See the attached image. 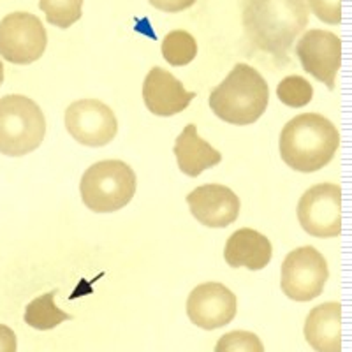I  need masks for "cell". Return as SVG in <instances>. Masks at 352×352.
Returning <instances> with one entry per match:
<instances>
[{"label": "cell", "instance_id": "obj_14", "mask_svg": "<svg viewBox=\"0 0 352 352\" xmlns=\"http://www.w3.org/2000/svg\"><path fill=\"white\" fill-rule=\"evenodd\" d=\"M305 338L317 352H342V305L329 301L312 308L305 322Z\"/></svg>", "mask_w": 352, "mask_h": 352}, {"label": "cell", "instance_id": "obj_3", "mask_svg": "<svg viewBox=\"0 0 352 352\" xmlns=\"http://www.w3.org/2000/svg\"><path fill=\"white\" fill-rule=\"evenodd\" d=\"M270 88L259 71L236 64L224 81L210 94V108L220 120L232 125L257 122L268 108Z\"/></svg>", "mask_w": 352, "mask_h": 352}, {"label": "cell", "instance_id": "obj_12", "mask_svg": "<svg viewBox=\"0 0 352 352\" xmlns=\"http://www.w3.org/2000/svg\"><path fill=\"white\" fill-rule=\"evenodd\" d=\"M194 219L206 228H228L238 219L240 197L226 185L208 184L194 188L187 196Z\"/></svg>", "mask_w": 352, "mask_h": 352}, {"label": "cell", "instance_id": "obj_7", "mask_svg": "<svg viewBox=\"0 0 352 352\" xmlns=\"http://www.w3.org/2000/svg\"><path fill=\"white\" fill-rule=\"evenodd\" d=\"M329 270L324 256L314 247H300L287 254L282 264L280 287L294 301H310L319 296L328 282Z\"/></svg>", "mask_w": 352, "mask_h": 352}, {"label": "cell", "instance_id": "obj_17", "mask_svg": "<svg viewBox=\"0 0 352 352\" xmlns=\"http://www.w3.org/2000/svg\"><path fill=\"white\" fill-rule=\"evenodd\" d=\"M56 291L46 292L43 296L36 298L25 308V322L32 326L39 331H48V329L56 328L58 324L71 319V316L62 312L60 308L55 305Z\"/></svg>", "mask_w": 352, "mask_h": 352}, {"label": "cell", "instance_id": "obj_6", "mask_svg": "<svg viewBox=\"0 0 352 352\" xmlns=\"http://www.w3.org/2000/svg\"><path fill=\"white\" fill-rule=\"evenodd\" d=\"M46 44V28L32 12H11L0 21V55L11 64H32L43 56Z\"/></svg>", "mask_w": 352, "mask_h": 352}, {"label": "cell", "instance_id": "obj_15", "mask_svg": "<svg viewBox=\"0 0 352 352\" xmlns=\"http://www.w3.org/2000/svg\"><path fill=\"white\" fill-rule=\"evenodd\" d=\"M272 256L273 247L268 238L248 228L231 234L224 248V259L231 268H248L252 272L268 266Z\"/></svg>", "mask_w": 352, "mask_h": 352}, {"label": "cell", "instance_id": "obj_11", "mask_svg": "<svg viewBox=\"0 0 352 352\" xmlns=\"http://www.w3.org/2000/svg\"><path fill=\"white\" fill-rule=\"evenodd\" d=\"M236 296L231 289L219 282L197 285L188 294L187 316L192 324L206 331L229 324L236 316Z\"/></svg>", "mask_w": 352, "mask_h": 352}, {"label": "cell", "instance_id": "obj_13", "mask_svg": "<svg viewBox=\"0 0 352 352\" xmlns=\"http://www.w3.org/2000/svg\"><path fill=\"white\" fill-rule=\"evenodd\" d=\"M194 97L196 92H187L182 81L162 67H153L144 78L143 99L153 115H176L184 111Z\"/></svg>", "mask_w": 352, "mask_h": 352}, {"label": "cell", "instance_id": "obj_23", "mask_svg": "<svg viewBox=\"0 0 352 352\" xmlns=\"http://www.w3.org/2000/svg\"><path fill=\"white\" fill-rule=\"evenodd\" d=\"M153 8L164 12H180L188 9L196 0H148Z\"/></svg>", "mask_w": 352, "mask_h": 352}, {"label": "cell", "instance_id": "obj_18", "mask_svg": "<svg viewBox=\"0 0 352 352\" xmlns=\"http://www.w3.org/2000/svg\"><path fill=\"white\" fill-rule=\"evenodd\" d=\"M197 43L187 30H171L162 41V56L175 67L187 65L196 58Z\"/></svg>", "mask_w": 352, "mask_h": 352}, {"label": "cell", "instance_id": "obj_24", "mask_svg": "<svg viewBox=\"0 0 352 352\" xmlns=\"http://www.w3.org/2000/svg\"><path fill=\"white\" fill-rule=\"evenodd\" d=\"M16 335L9 326L0 324V352H16Z\"/></svg>", "mask_w": 352, "mask_h": 352}, {"label": "cell", "instance_id": "obj_9", "mask_svg": "<svg viewBox=\"0 0 352 352\" xmlns=\"http://www.w3.org/2000/svg\"><path fill=\"white\" fill-rule=\"evenodd\" d=\"M65 129L85 146H104L118 132V122L108 104L97 99H81L65 109Z\"/></svg>", "mask_w": 352, "mask_h": 352}, {"label": "cell", "instance_id": "obj_5", "mask_svg": "<svg viewBox=\"0 0 352 352\" xmlns=\"http://www.w3.org/2000/svg\"><path fill=\"white\" fill-rule=\"evenodd\" d=\"M46 134L43 109L25 96L0 99V153L21 157L39 148Z\"/></svg>", "mask_w": 352, "mask_h": 352}, {"label": "cell", "instance_id": "obj_4", "mask_svg": "<svg viewBox=\"0 0 352 352\" xmlns=\"http://www.w3.org/2000/svg\"><path fill=\"white\" fill-rule=\"evenodd\" d=\"M81 199L96 213L118 212L136 194V175L122 160H100L81 176Z\"/></svg>", "mask_w": 352, "mask_h": 352}, {"label": "cell", "instance_id": "obj_10", "mask_svg": "<svg viewBox=\"0 0 352 352\" xmlns=\"http://www.w3.org/2000/svg\"><path fill=\"white\" fill-rule=\"evenodd\" d=\"M296 55L308 74L335 88L336 72L342 64V41L328 30H310L296 44Z\"/></svg>", "mask_w": 352, "mask_h": 352}, {"label": "cell", "instance_id": "obj_1", "mask_svg": "<svg viewBox=\"0 0 352 352\" xmlns=\"http://www.w3.org/2000/svg\"><path fill=\"white\" fill-rule=\"evenodd\" d=\"M307 23L305 0H243L245 36L276 60L287 62V52Z\"/></svg>", "mask_w": 352, "mask_h": 352}, {"label": "cell", "instance_id": "obj_22", "mask_svg": "<svg viewBox=\"0 0 352 352\" xmlns=\"http://www.w3.org/2000/svg\"><path fill=\"white\" fill-rule=\"evenodd\" d=\"M308 8L320 21L329 25H338L342 21L340 0H307Z\"/></svg>", "mask_w": 352, "mask_h": 352}, {"label": "cell", "instance_id": "obj_21", "mask_svg": "<svg viewBox=\"0 0 352 352\" xmlns=\"http://www.w3.org/2000/svg\"><path fill=\"white\" fill-rule=\"evenodd\" d=\"M215 352H264V345L254 333L231 331L217 342Z\"/></svg>", "mask_w": 352, "mask_h": 352}, {"label": "cell", "instance_id": "obj_20", "mask_svg": "<svg viewBox=\"0 0 352 352\" xmlns=\"http://www.w3.org/2000/svg\"><path fill=\"white\" fill-rule=\"evenodd\" d=\"M276 96L289 108H303L314 97L312 85L301 76H287L276 87Z\"/></svg>", "mask_w": 352, "mask_h": 352}, {"label": "cell", "instance_id": "obj_25", "mask_svg": "<svg viewBox=\"0 0 352 352\" xmlns=\"http://www.w3.org/2000/svg\"><path fill=\"white\" fill-rule=\"evenodd\" d=\"M2 81H4V64L0 62V85H2Z\"/></svg>", "mask_w": 352, "mask_h": 352}, {"label": "cell", "instance_id": "obj_16", "mask_svg": "<svg viewBox=\"0 0 352 352\" xmlns=\"http://www.w3.org/2000/svg\"><path fill=\"white\" fill-rule=\"evenodd\" d=\"M175 155L178 168L187 176H199L204 169L220 164L222 155L210 143L197 134V127L194 124L187 125L176 138Z\"/></svg>", "mask_w": 352, "mask_h": 352}, {"label": "cell", "instance_id": "obj_2", "mask_svg": "<svg viewBox=\"0 0 352 352\" xmlns=\"http://www.w3.org/2000/svg\"><path fill=\"white\" fill-rule=\"evenodd\" d=\"M278 146L282 160L289 168L314 173L331 162L340 146V134L326 116L305 113L285 124Z\"/></svg>", "mask_w": 352, "mask_h": 352}, {"label": "cell", "instance_id": "obj_19", "mask_svg": "<svg viewBox=\"0 0 352 352\" xmlns=\"http://www.w3.org/2000/svg\"><path fill=\"white\" fill-rule=\"evenodd\" d=\"M83 0H39L41 11L55 27L69 28L81 18Z\"/></svg>", "mask_w": 352, "mask_h": 352}, {"label": "cell", "instance_id": "obj_8", "mask_svg": "<svg viewBox=\"0 0 352 352\" xmlns=\"http://www.w3.org/2000/svg\"><path fill=\"white\" fill-rule=\"evenodd\" d=\"M305 232L316 238H336L342 232V188L336 184L314 185L298 203Z\"/></svg>", "mask_w": 352, "mask_h": 352}]
</instances>
